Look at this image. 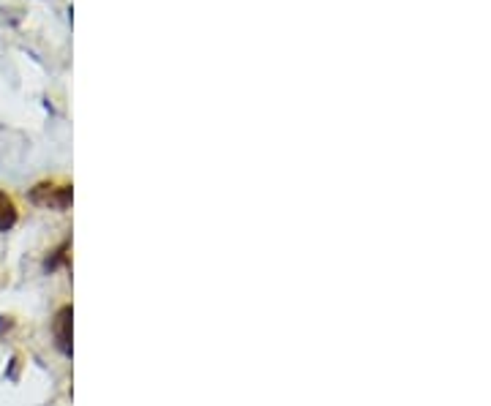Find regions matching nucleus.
<instances>
[{
  "label": "nucleus",
  "mask_w": 491,
  "mask_h": 406,
  "mask_svg": "<svg viewBox=\"0 0 491 406\" xmlns=\"http://www.w3.org/2000/svg\"><path fill=\"white\" fill-rule=\"evenodd\" d=\"M17 224V205L6 191H0V232H8Z\"/></svg>",
  "instance_id": "nucleus-2"
},
{
  "label": "nucleus",
  "mask_w": 491,
  "mask_h": 406,
  "mask_svg": "<svg viewBox=\"0 0 491 406\" xmlns=\"http://www.w3.org/2000/svg\"><path fill=\"white\" fill-rule=\"evenodd\" d=\"M55 338L63 352H71V309H61L55 316Z\"/></svg>",
  "instance_id": "nucleus-1"
}]
</instances>
